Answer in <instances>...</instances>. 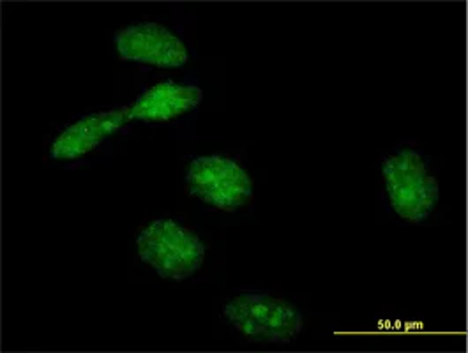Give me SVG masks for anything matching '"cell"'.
Masks as SVG:
<instances>
[{
	"mask_svg": "<svg viewBox=\"0 0 468 353\" xmlns=\"http://www.w3.org/2000/svg\"><path fill=\"white\" fill-rule=\"evenodd\" d=\"M382 176L392 210L412 225L426 223L441 195L430 159L414 147H398L384 157Z\"/></svg>",
	"mask_w": 468,
	"mask_h": 353,
	"instance_id": "cell-1",
	"label": "cell"
},
{
	"mask_svg": "<svg viewBox=\"0 0 468 353\" xmlns=\"http://www.w3.org/2000/svg\"><path fill=\"white\" fill-rule=\"evenodd\" d=\"M225 322L251 343L288 345L304 328L303 313L267 292H240L223 305Z\"/></svg>",
	"mask_w": 468,
	"mask_h": 353,
	"instance_id": "cell-2",
	"label": "cell"
},
{
	"mask_svg": "<svg viewBox=\"0 0 468 353\" xmlns=\"http://www.w3.org/2000/svg\"><path fill=\"white\" fill-rule=\"evenodd\" d=\"M136 250L157 276L172 281L197 274L206 258L204 242L174 219H156L144 228L136 239Z\"/></svg>",
	"mask_w": 468,
	"mask_h": 353,
	"instance_id": "cell-3",
	"label": "cell"
},
{
	"mask_svg": "<svg viewBox=\"0 0 468 353\" xmlns=\"http://www.w3.org/2000/svg\"><path fill=\"white\" fill-rule=\"evenodd\" d=\"M191 197L221 212H237L253 198V182L246 170L225 155L195 157L186 172Z\"/></svg>",
	"mask_w": 468,
	"mask_h": 353,
	"instance_id": "cell-4",
	"label": "cell"
},
{
	"mask_svg": "<svg viewBox=\"0 0 468 353\" xmlns=\"http://www.w3.org/2000/svg\"><path fill=\"white\" fill-rule=\"evenodd\" d=\"M115 48L122 60L154 68L177 70L189 62V50L183 39L156 22L124 27L115 34Z\"/></svg>",
	"mask_w": 468,
	"mask_h": 353,
	"instance_id": "cell-5",
	"label": "cell"
},
{
	"mask_svg": "<svg viewBox=\"0 0 468 353\" xmlns=\"http://www.w3.org/2000/svg\"><path fill=\"white\" fill-rule=\"evenodd\" d=\"M130 106L90 113L66 127L50 147V155L57 161H75L98 149L104 140L130 123Z\"/></svg>",
	"mask_w": 468,
	"mask_h": 353,
	"instance_id": "cell-6",
	"label": "cell"
},
{
	"mask_svg": "<svg viewBox=\"0 0 468 353\" xmlns=\"http://www.w3.org/2000/svg\"><path fill=\"white\" fill-rule=\"evenodd\" d=\"M202 89L193 83L161 81L140 94L130 106L131 121L165 124L181 119L202 102Z\"/></svg>",
	"mask_w": 468,
	"mask_h": 353,
	"instance_id": "cell-7",
	"label": "cell"
}]
</instances>
